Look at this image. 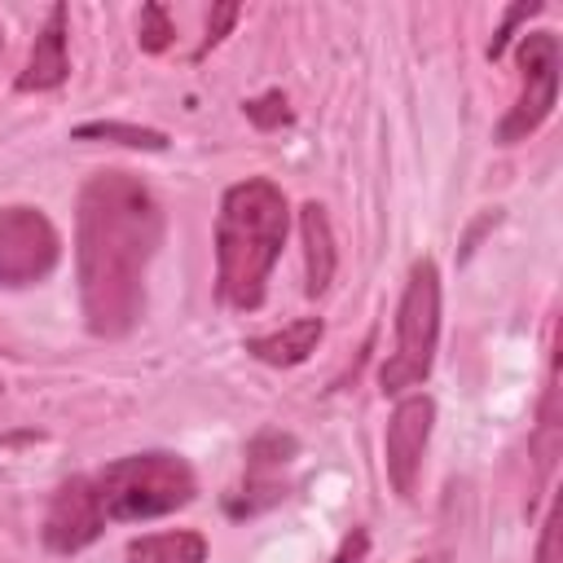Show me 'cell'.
I'll return each instance as SVG.
<instances>
[{"label": "cell", "instance_id": "cell-17", "mask_svg": "<svg viewBox=\"0 0 563 563\" xmlns=\"http://www.w3.org/2000/svg\"><path fill=\"white\" fill-rule=\"evenodd\" d=\"M541 9H545L541 0H532V4H515V9L506 13V22H501V31H497V35H493V44H488V57L497 62V57L506 53V44L515 40V26H519V22H528V18H537Z\"/></svg>", "mask_w": 563, "mask_h": 563}, {"label": "cell", "instance_id": "cell-18", "mask_svg": "<svg viewBox=\"0 0 563 563\" xmlns=\"http://www.w3.org/2000/svg\"><path fill=\"white\" fill-rule=\"evenodd\" d=\"M238 18H242V9H238V4H216V9H211V18H207V40L198 44V57H207V53L224 40V31H229Z\"/></svg>", "mask_w": 563, "mask_h": 563}, {"label": "cell", "instance_id": "cell-10", "mask_svg": "<svg viewBox=\"0 0 563 563\" xmlns=\"http://www.w3.org/2000/svg\"><path fill=\"white\" fill-rule=\"evenodd\" d=\"M70 75V53H66V4H53L44 26L35 31L31 57L22 66V75L13 79L18 92H53L62 88Z\"/></svg>", "mask_w": 563, "mask_h": 563}, {"label": "cell", "instance_id": "cell-7", "mask_svg": "<svg viewBox=\"0 0 563 563\" xmlns=\"http://www.w3.org/2000/svg\"><path fill=\"white\" fill-rule=\"evenodd\" d=\"M299 440L290 431H260L246 444V466H242V484L224 497V510L233 519L260 515L268 506H277L290 493V466H295Z\"/></svg>", "mask_w": 563, "mask_h": 563}, {"label": "cell", "instance_id": "cell-2", "mask_svg": "<svg viewBox=\"0 0 563 563\" xmlns=\"http://www.w3.org/2000/svg\"><path fill=\"white\" fill-rule=\"evenodd\" d=\"M290 233V202L277 180L246 176L224 189L216 216V295L233 312H255Z\"/></svg>", "mask_w": 563, "mask_h": 563}, {"label": "cell", "instance_id": "cell-6", "mask_svg": "<svg viewBox=\"0 0 563 563\" xmlns=\"http://www.w3.org/2000/svg\"><path fill=\"white\" fill-rule=\"evenodd\" d=\"M62 260V238L40 207L0 211V286H40Z\"/></svg>", "mask_w": 563, "mask_h": 563}, {"label": "cell", "instance_id": "cell-22", "mask_svg": "<svg viewBox=\"0 0 563 563\" xmlns=\"http://www.w3.org/2000/svg\"><path fill=\"white\" fill-rule=\"evenodd\" d=\"M0 53H4V26H0Z\"/></svg>", "mask_w": 563, "mask_h": 563}, {"label": "cell", "instance_id": "cell-3", "mask_svg": "<svg viewBox=\"0 0 563 563\" xmlns=\"http://www.w3.org/2000/svg\"><path fill=\"white\" fill-rule=\"evenodd\" d=\"M92 488L106 523H150L185 510L198 497V475L180 453L150 449L92 471Z\"/></svg>", "mask_w": 563, "mask_h": 563}, {"label": "cell", "instance_id": "cell-5", "mask_svg": "<svg viewBox=\"0 0 563 563\" xmlns=\"http://www.w3.org/2000/svg\"><path fill=\"white\" fill-rule=\"evenodd\" d=\"M519 97L497 123V145L528 141L559 101V35L554 31H523L519 35Z\"/></svg>", "mask_w": 563, "mask_h": 563}, {"label": "cell", "instance_id": "cell-4", "mask_svg": "<svg viewBox=\"0 0 563 563\" xmlns=\"http://www.w3.org/2000/svg\"><path fill=\"white\" fill-rule=\"evenodd\" d=\"M440 343V268L431 255L409 264L400 303H396V347L378 369V383L387 396H400L418 383H427L435 365Z\"/></svg>", "mask_w": 563, "mask_h": 563}, {"label": "cell", "instance_id": "cell-21", "mask_svg": "<svg viewBox=\"0 0 563 563\" xmlns=\"http://www.w3.org/2000/svg\"><path fill=\"white\" fill-rule=\"evenodd\" d=\"M409 563H440V559H431V554H422V559H409Z\"/></svg>", "mask_w": 563, "mask_h": 563}, {"label": "cell", "instance_id": "cell-20", "mask_svg": "<svg viewBox=\"0 0 563 563\" xmlns=\"http://www.w3.org/2000/svg\"><path fill=\"white\" fill-rule=\"evenodd\" d=\"M365 550H369L365 528H352V532L339 541V550H334V559H330V563H361V559H365Z\"/></svg>", "mask_w": 563, "mask_h": 563}, {"label": "cell", "instance_id": "cell-9", "mask_svg": "<svg viewBox=\"0 0 563 563\" xmlns=\"http://www.w3.org/2000/svg\"><path fill=\"white\" fill-rule=\"evenodd\" d=\"M106 532V515H101V501H97V488H92V475H70L57 484V493L48 497V510H44V545L53 554H79L88 550L97 537Z\"/></svg>", "mask_w": 563, "mask_h": 563}, {"label": "cell", "instance_id": "cell-14", "mask_svg": "<svg viewBox=\"0 0 563 563\" xmlns=\"http://www.w3.org/2000/svg\"><path fill=\"white\" fill-rule=\"evenodd\" d=\"M75 141H114L128 150H167V132L158 128H141V123H119V119H92L75 128Z\"/></svg>", "mask_w": 563, "mask_h": 563}, {"label": "cell", "instance_id": "cell-12", "mask_svg": "<svg viewBox=\"0 0 563 563\" xmlns=\"http://www.w3.org/2000/svg\"><path fill=\"white\" fill-rule=\"evenodd\" d=\"M321 334H325L321 317H299V321H290V325H282V330H273V334L246 339L242 347H246V356H255V361H264V365L290 369V365H303V361L317 352Z\"/></svg>", "mask_w": 563, "mask_h": 563}, {"label": "cell", "instance_id": "cell-16", "mask_svg": "<svg viewBox=\"0 0 563 563\" xmlns=\"http://www.w3.org/2000/svg\"><path fill=\"white\" fill-rule=\"evenodd\" d=\"M242 110H246V119L255 123V128H282V123H290V110H286V97L273 88V92H264V97H251V101H242Z\"/></svg>", "mask_w": 563, "mask_h": 563}, {"label": "cell", "instance_id": "cell-15", "mask_svg": "<svg viewBox=\"0 0 563 563\" xmlns=\"http://www.w3.org/2000/svg\"><path fill=\"white\" fill-rule=\"evenodd\" d=\"M172 35H176V26H172L167 9H163V4H145V9H141V22H136V44H141L145 53H163V48L172 44Z\"/></svg>", "mask_w": 563, "mask_h": 563}, {"label": "cell", "instance_id": "cell-13", "mask_svg": "<svg viewBox=\"0 0 563 563\" xmlns=\"http://www.w3.org/2000/svg\"><path fill=\"white\" fill-rule=\"evenodd\" d=\"M123 563H207V537L194 528L145 532V537L128 541Z\"/></svg>", "mask_w": 563, "mask_h": 563}, {"label": "cell", "instance_id": "cell-8", "mask_svg": "<svg viewBox=\"0 0 563 563\" xmlns=\"http://www.w3.org/2000/svg\"><path fill=\"white\" fill-rule=\"evenodd\" d=\"M431 427H435V400L427 391L396 400V409L387 418V435H383V462H387V479L400 497H413V488H418Z\"/></svg>", "mask_w": 563, "mask_h": 563}, {"label": "cell", "instance_id": "cell-1", "mask_svg": "<svg viewBox=\"0 0 563 563\" xmlns=\"http://www.w3.org/2000/svg\"><path fill=\"white\" fill-rule=\"evenodd\" d=\"M163 242V207L132 172H97L75 207V277L88 334L123 339L145 312L150 260Z\"/></svg>", "mask_w": 563, "mask_h": 563}, {"label": "cell", "instance_id": "cell-19", "mask_svg": "<svg viewBox=\"0 0 563 563\" xmlns=\"http://www.w3.org/2000/svg\"><path fill=\"white\" fill-rule=\"evenodd\" d=\"M537 563H559V510H550V515H545V523H541Z\"/></svg>", "mask_w": 563, "mask_h": 563}, {"label": "cell", "instance_id": "cell-11", "mask_svg": "<svg viewBox=\"0 0 563 563\" xmlns=\"http://www.w3.org/2000/svg\"><path fill=\"white\" fill-rule=\"evenodd\" d=\"M299 238H303V290L317 299V295L330 290L334 268H339L330 216H325L321 202H303V207H299Z\"/></svg>", "mask_w": 563, "mask_h": 563}]
</instances>
